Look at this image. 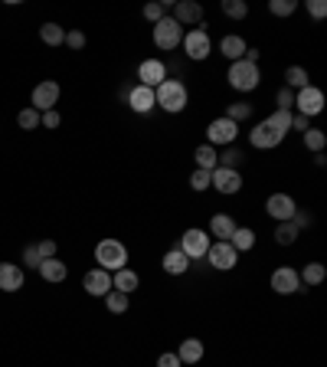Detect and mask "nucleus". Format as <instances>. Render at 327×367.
Here are the masks:
<instances>
[{
    "label": "nucleus",
    "mask_w": 327,
    "mask_h": 367,
    "mask_svg": "<svg viewBox=\"0 0 327 367\" xmlns=\"http://www.w3.org/2000/svg\"><path fill=\"white\" fill-rule=\"evenodd\" d=\"M190 187L197 190V194H203V190H210V171H200V167H197V171L190 174Z\"/></svg>",
    "instance_id": "a19ab883"
},
{
    "label": "nucleus",
    "mask_w": 327,
    "mask_h": 367,
    "mask_svg": "<svg viewBox=\"0 0 327 367\" xmlns=\"http://www.w3.org/2000/svg\"><path fill=\"white\" fill-rule=\"evenodd\" d=\"M39 39H43L46 46H63L66 30L59 23H43V26H39Z\"/></svg>",
    "instance_id": "473e14b6"
},
{
    "label": "nucleus",
    "mask_w": 327,
    "mask_h": 367,
    "mask_svg": "<svg viewBox=\"0 0 327 367\" xmlns=\"http://www.w3.org/2000/svg\"><path fill=\"white\" fill-rule=\"evenodd\" d=\"M141 285V276L135 272V269H118V272H112V289L115 292H125V295H131V292Z\"/></svg>",
    "instance_id": "4be33fe9"
},
{
    "label": "nucleus",
    "mask_w": 327,
    "mask_h": 367,
    "mask_svg": "<svg viewBox=\"0 0 327 367\" xmlns=\"http://www.w3.org/2000/svg\"><path fill=\"white\" fill-rule=\"evenodd\" d=\"M128 105H131V112L138 115H148L157 109V102H154V89H148V86H131V89L125 92Z\"/></svg>",
    "instance_id": "f3484780"
},
{
    "label": "nucleus",
    "mask_w": 327,
    "mask_h": 367,
    "mask_svg": "<svg viewBox=\"0 0 327 367\" xmlns=\"http://www.w3.org/2000/svg\"><path fill=\"white\" fill-rule=\"evenodd\" d=\"M193 158H197V167H200V171H213V167L219 164V154H216L213 144H200V148L193 151Z\"/></svg>",
    "instance_id": "c756f323"
},
{
    "label": "nucleus",
    "mask_w": 327,
    "mask_h": 367,
    "mask_svg": "<svg viewBox=\"0 0 327 367\" xmlns=\"http://www.w3.org/2000/svg\"><path fill=\"white\" fill-rule=\"evenodd\" d=\"M295 109L298 115L304 118H315V115L324 112V92L317 89V86H304V89L295 92Z\"/></svg>",
    "instance_id": "6e6552de"
},
{
    "label": "nucleus",
    "mask_w": 327,
    "mask_h": 367,
    "mask_svg": "<svg viewBox=\"0 0 327 367\" xmlns=\"http://www.w3.org/2000/svg\"><path fill=\"white\" fill-rule=\"evenodd\" d=\"M291 223H295L298 229H308L311 223H315V216H311V214H304V210H295V216H291Z\"/></svg>",
    "instance_id": "de8ad7c7"
},
{
    "label": "nucleus",
    "mask_w": 327,
    "mask_h": 367,
    "mask_svg": "<svg viewBox=\"0 0 327 367\" xmlns=\"http://www.w3.org/2000/svg\"><path fill=\"white\" fill-rule=\"evenodd\" d=\"M324 144H327V135L321 128H308V131H304V148H308V151L324 154Z\"/></svg>",
    "instance_id": "72a5a7b5"
},
{
    "label": "nucleus",
    "mask_w": 327,
    "mask_h": 367,
    "mask_svg": "<svg viewBox=\"0 0 327 367\" xmlns=\"http://www.w3.org/2000/svg\"><path fill=\"white\" fill-rule=\"evenodd\" d=\"M39 125H43V128H59V125H63V115L56 112V109H50V112H39Z\"/></svg>",
    "instance_id": "c03bdc74"
},
{
    "label": "nucleus",
    "mask_w": 327,
    "mask_h": 367,
    "mask_svg": "<svg viewBox=\"0 0 327 367\" xmlns=\"http://www.w3.org/2000/svg\"><path fill=\"white\" fill-rule=\"evenodd\" d=\"M229 246H232L236 253H249V250H255V229L236 227V233L229 236Z\"/></svg>",
    "instance_id": "a878e982"
},
{
    "label": "nucleus",
    "mask_w": 327,
    "mask_h": 367,
    "mask_svg": "<svg viewBox=\"0 0 327 367\" xmlns=\"http://www.w3.org/2000/svg\"><path fill=\"white\" fill-rule=\"evenodd\" d=\"M265 122L275 128V131H281V135H288V131H291V112H281V109H275V112L268 115Z\"/></svg>",
    "instance_id": "c9c22d12"
},
{
    "label": "nucleus",
    "mask_w": 327,
    "mask_h": 367,
    "mask_svg": "<svg viewBox=\"0 0 327 367\" xmlns=\"http://www.w3.org/2000/svg\"><path fill=\"white\" fill-rule=\"evenodd\" d=\"M37 250H39V259H52V256H56V243L43 240V243H37Z\"/></svg>",
    "instance_id": "8fccbe9b"
},
{
    "label": "nucleus",
    "mask_w": 327,
    "mask_h": 367,
    "mask_svg": "<svg viewBox=\"0 0 327 367\" xmlns=\"http://www.w3.org/2000/svg\"><path fill=\"white\" fill-rule=\"evenodd\" d=\"M223 13L229 20H246L249 17V3L246 0H223Z\"/></svg>",
    "instance_id": "f704fd0d"
},
{
    "label": "nucleus",
    "mask_w": 327,
    "mask_h": 367,
    "mask_svg": "<svg viewBox=\"0 0 327 367\" xmlns=\"http://www.w3.org/2000/svg\"><path fill=\"white\" fill-rule=\"evenodd\" d=\"M17 125L23 128V131H33V128H39V112H37V109H23V112L17 115Z\"/></svg>",
    "instance_id": "58836bf2"
},
{
    "label": "nucleus",
    "mask_w": 327,
    "mask_h": 367,
    "mask_svg": "<svg viewBox=\"0 0 327 367\" xmlns=\"http://www.w3.org/2000/svg\"><path fill=\"white\" fill-rule=\"evenodd\" d=\"M82 289L88 295H95V299H105L108 292H112V272H105V269H88L86 276H82Z\"/></svg>",
    "instance_id": "2eb2a0df"
},
{
    "label": "nucleus",
    "mask_w": 327,
    "mask_h": 367,
    "mask_svg": "<svg viewBox=\"0 0 327 367\" xmlns=\"http://www.w3.org/2000/svg\"><path fill=\"white\" fill-rule=\"evenodd\" d=\"M246 50H249V43L242 37H236V33H229V37H223L219 39V53L226 56L229 63H236V59H242L246 56Z\"/></svg>",
    "instance_id": "5701e85b"
},
{
    "label": "nucleus",
    "mask_w": 327,
    "mask_h": 367,
    "mask_svg": "<svg viewBox=\"0 0 327 367\" xmlns=\"http://www.w3.org/2000/svg\"><path fill=\"white\" fill-rule=\"evenodd\" d=\"M239 161H242V151H239V148H232V144H229L226 151L219 154V164H216V167H236V171H239Z\"/></svg>",
    "instance_id": "ea45409f"
},
{
    "label": "nucleus",
    "mask_w": 327,
    "mask_h": 367,
    "mask_svg": "<svg viewBox=\"0 0 327 367\" xmlns=\"http://www.w3.org/2000/svg\"><path fill=\"white\" fill-rule=\"evenodd\" d=\"M184 53H187L193 63H203L210 53H213V43H210V33L203 26H193V30H184Z\"/></svg>",
    "instance_id": "39448f33"
},
{
    "label": "nucleus",
    "mask_w": 327,
    "mask_h": 367,
    "mask_svg": "<svg viewBox=\"0 0 327 367\" xmlns=\"http://www.w3.org/2000/svg\"><path fill=\"white\" fill-rule=\"evenodd\" d=\"M308 13H311L315 20H324V17H327V3H324V0H308Z\"/></svg>",
    "instance_id": "49530a36"
},
{
    "label": "nucleus",
    "mask_w": 327,
    "mask_h": 367,
    "mask_svg": "<svg viewBox=\"0 0 327 367\" xmlns=\"http://www.w3.org/2000/svg\"><path fill=\"white\" fill-rule=\"evenodd\" d=\"M95 263H99V269H105V272L125 269L128 266V246L121 240H115V236L101 240L99 246H95Z\"/></svg>",
    "instance_id": "f03ea898"
},
{
    "label": "nucleus",
    "mask_w": 327,
    "mask_h": 367,
    "mask_svg": "<svg viewBox=\"0 0 327 367\" xmlns=\"http://www.w3.org/2000/svg\"><path fill=\"white\" fill-rule=\"evenodd\" d=\"M285 86H288V89H304V86H311V76H308V69H304V66H288V69H285Z\"/></svg>",
    "instance_id": "cd10ccee"
},
{
    "label": "nucleus",
    "mask_w": 327,
    "mask_h": 367,
    "mask_svg": "<svg viewBox=\"0 0 327 367\" xmlns=\"http://www.w3.org/2000/svg\"><path fill=\"white\" fill-rule=\"evenodd\" d=\"M23 266L17 263H0V289L3 292H20L23 289Z\"/></svg>",
    "instance_id": "6ab92c4d"
},
{
    "label": "nucleus",
    "mask_w": 327,
    "mask_h": 367,
    "mask_svg": "<svg viewBox=\"0 0 327 367\" xmlns=\"http://www.w3.org/2000/svg\"><path fill=\"white\" fill-rule=\"evenodd\" d=\"M268 10L275 13V17H291V13L298 10V0H268Z\"/></svg>",
    "instance_id": "4c0bfd02"
},
{
    "label": "nucleus",
    "mask_w": 327,
    "mask_h": 367,
    "mask_svg": "<svg viewBox=\"0 0 327 367\" xmlns=\"http://www.w3.org/2000/svg\"><path fill=\"white\" fill-rule=\"evenodd\" d=\"M151 37H154V46H157V50H177V46L184 43V26H180L174 17L167 13L161 23H154Z\"/></svg>",
    "instance_id": "20e7f679"
},
{
    "label": "nucleus",
    "mask_w": 327,
    "mask_h": 367,
    "mask_svg": "<svg viewBox=\"0 0 327 367\" xmlns=\"http://www.w3.org/2000/svg\"><path fill=\"white\" fill-rule=\"evenodd\" d=\"M210 187L219 190V194H239L242 190V174L236 167H213L210 171Z\"/></svg>",
    "instance_id": "1a4fd4ad"
},
{
    "label": "nucleus",
    "mask_w": 327,
    "mask_h": 367,
    "mask_svg": "<svg viewBox=\"0 0 327 367\" xmlns=\"http://www.w3.org/2000/svg\"><path fill=\"white\" fill-rule=\"evenodd\" d=\"M30 109H37V112H50V109H56V102H59V82H52V79H46V82H39L37 89H33V95H30Z\"/></svg>",
    "instance_id": "f8f14e48"
},
{
    "label": "nucleus",
    "mask_w": 327,
    "mask_h": 367,
    "mask_svg": "<svg viewBox=\"0 0 327 367\" xmlns=\"http://www.w3.org/2000/svg\"><path fill=\"white\" fill-rule=\"evenodd\" d=\"M226 79L236 92H255L259 82H262V73H259V66L249 63V59H236V63H229Z\"/></svg>",
    "instance_id": "7ed1b4c3"
},
{
    "label": "nucleus",
    "mask_w": 327,
    "mask_h": 367,
    "mask_svg": "<svg viewBox=\"0 0 327 367\" xmlns=\"http://www.w3.org/2000/svg\"><path fill=\"white\" fill-rule=\"evenodd\" d=\"M295 210H298V203H295V197H291V194H272V197L265 200V214L272 216L275 223L291 220V216H295Z\"/></svg>",
    "instance_id": "9b49d317"
},
{
    "label": "nucleus",
    "mask_w": 327,
    "mask_h": 367,
    "mask_svg": "<svg viewBox=\"0 0 327 367\" xmlns=\"http://www.w3.org/2000/svg\"><path fill=\"white\" fill-rule=\"evenodd\" d=\"M210 233H203V229H197V227H190V229H184V236H180V253L187 256L190 263L193 259H206V250H210Z\"/></svg>",
    "instance_id": "423d86ee"
},
{
    "label": "nucleus",
    "mask_w": 327,
    "mask_h": 367,
    "mask_svg": "<svg viewBox=\"0 0 327 367\" xmlns=\"http://www.w3.org/2000/svg\"><path fill=\"white\" fill-rule=\"evenodd\" d=\"M203 355H206V348H203L200 338H184V341H180V348H177L180 364H200Z\"/></svg>",
    "instance_id": "aec40b11"
},
{
    "label": "nucleus",
    "mask_w": 327,
    "mask_h": 367,
    "mask_svg": "<svg viewBox=\"0 0 327 367\" xmlns=\"http://www.w3.org/2000/svg\"><path fill=\"white\" fill-rule=\"evenodd\" d=\"M291 131H308V118L298 112H291Z\"/></svg>",
    "instance_id": "3c124183"
},
{
    "label": "nucleus",
    "mask_w": 327,
    "mask_h": 367,
    "mask_svg": "<svg viewBox=\"0 0 327 367\" xmlns=\"http://www.w3.org/2000/svg\"><path fill=\"white\" fill-rule=\"evenodd\" d=\"M249 141H252V148H259V151H272V148H278V144L285 141V135H281V131H275L268 122H259V125L252 128Z\"/></svg>",
    "instance_id": "4468645a"
},
{
    "label": "nucleus",
    "mask_w": 327,
    "mask_h": 367,
    "mask_svg": "<svg viewBox=\"0 0 327 367\" xmlns=\"http://www.w3.org/2000/svg\"><path fill=\"white\" fill-rule=\"evenodd\" d=\"M138 86H148V89H157L164 79H167V66L161 63V59H144V63L138 66Z\"/></svg>",
    "instance_id": "a211bd4d"
},
{
    "label": "nucleus",
    "mask_w": 327,
    "mask_h": 367,
    "mask_svg": "<svg viewBox=\"0 0 327 367\" xmlns=\"http://www.w3.org/2000/svg\"><path fill=\"white\" fill-rule=\"evenodd\" d=\"M236 227H239V223H236L229 214H213L210 216V236H216V240H229V236L236 233Z\"/></svg>",
    "instance_id": "b1692460"
},
{
    "label": "nucleus",
    "mask_w": 327,
    "mask_h": 367,
    "mask_svg": "<svg viewBox=\"0 0 327 367\" xmlns=\"http://www.w3.org/2000/svg\"><path fill=\"white\" fill-rule=\"evenodd\" d=\"M161 266H164V272H167V276H184V272L190 269V259L180 253V250H167V253H164V259H161Z\"/></svg>",
    "instance_id": "393cba45"
},
{
    "label": "nucleus",
    "mask_w": 327,
    "mask_h": 367,
    "mask_svg": "<svg viewBox=\"0 0 327 367\" xmlns=\"http://www.w3.org/2000/svg\"><path fill=\"white\" fill-rule=\"evenodd\" d=\"M157 367H184V364H180L177 351H164V355L157 357Z\"/></svg>",
    "instance_id": "09e8293b"
},
{
    "label": "nucleus",
    "mask_w": 327,
    "mask_h": 367,
    "mask_svg": "<svg viewBox=\"0 0 327 367\" xmlns=\"http://www.w3.org/2000/svg\"><path fill=\"white\" fill-rule=\"evenodd\" d=\"M236 135H239V125L236 122H229L226 115H219V118H213L210 122V128H206V141L210 144H236Z\"/></svg>",
    "instance_id": "9d476101"
},
{
    "label": "nucleus",
    "mask_w": 327,
    "mask_h": 367,
    "mask_svg": "<svg viewBox=\"0 0 327 367\" xmlns=\"http://www.w3.org/2000/svg\"><path fill=\"white\" fill-rule=\"evenodd\" d=\"M37 272L46 282H66V276H69V269H66V263L59 259V256H52V259H43L37 266Z\"/></svg>",
    "instance_id": "412c9836"
},
{
    "label": "nucleus",
    "mask_w": 327,
    "mask_h": 367,
    "mask_svg": "<svg viewBox=\"0 0 327 367\" xmlns=\"http://www.w3.org/2000/svg\"><path fill=\"white\" fill-rule=\"evenodd\" d=\"M249 115H252L249 102H232V105L226 109V118H229V122H236V125H239V122H246Z\"/></svg>",
    "instance_id": "e433bc0d"
},
{
    "label": "nucleus",
    "mask_w": 327,
    "mask_h": 367,
    "mask_svg": "<svg viewBox=\"0 0 327 367\" xmlns=\"http://www.w3.org/2000/svg\"><path fill=\"white\" fill-rule=\"evenodd\" d=\"M128 305H131V295H125V292H108L105 295V308L112 312V315H125L128 312Z\"/></svg>",
    "instance_id": "2f4dec72"
},
{
    "label": "nucleus",
    "mask_w": 327,
    "mask_h": 367,
    "mask_svg": "<svg viewBox=\"0 0 327 367\" xmlns=\"http://www.w3.org/2000/svg\"><path fill=\"white\" fill-rule=\"evenodd\" d=\"M298 279H301V285H308V289H311V285H321V282L327 279V269L321 266V263H308V266L298 272Z\"/></svg>",
    "instance_id": "c85d7f7f"
},
{
    "label": "nucleus",
    "mask_w": 327,
    "mask_h": 367,
    "mask_svg": "<svg viewBox=\"0 0 327 367\" xmlns=\"http://www.w3.org/2000/svg\"><path fill=\"white\" fill-rule=\"evenodd\" d=\"M301 236V229L295 227L291 220H285V223H275V243L278 246H291V243Z\"/></svg>",
    "instance_id": "7c9ffc66"
},
{
    "label": "nucleus",
    "mask_w": 327,
    "mask_h": 367,
    "mask_svg": "<svg viewBox=\"0 0 327 367\" xmlns=\"http://www.w3.org/2000/svg\"><path fill=\"white\" fill-rule=\"evenodd\" d=\"M43 259H39V250H37V243H30V246H23V263L20 266L23 269H37Z\"/></svg>",
    "instance_id": "37998d69"
},
{
    "label": "nucleus",
    "mask_w": 327,
    "mask_h": 367,
    "mask_svg": "<svg viewBox=\"0 0 327 367\" xmlns=\"http://www.w3.org/2000/svg\"><path fill=\"white\" fill-rule=\"evenodd\" d=\"M206 263L219 272H229V269H236L239 263V253L229 246V240H213L210 243V250H206Z\"/></svg>",
    "instance_id": "0eeeda50"
},
{
    "label": "nucleus",
    "mask_w": 327,
    "mask_h": 367,
    "mask_svg": "<svg viewBox=\"0 0 327 367\" xmlns=\"http://www.w3.org/2000/svg\"><path fill=\"white\" fill-rule=\"evenodd\" d=\"M275 102H278V109H281V112H291V109H295V89L281 86V89H278V95H275Z\"/></svg>",
    "instance_id": "79ce46f5"
},
{
    "label": "nucleus",
    "mask_w": 327,
    "mask_h": 367,
    "mask_svg": "<svg viewBox=\"0 0 327 367\" xmlns=\"http://www.w3.org/2000/svg\"><path fill=\"white\" fill-rule=\"evenodd\" d=\"M170 7H174V0H151V3H144V20H148V23H161L164 17H167V10H170Z\"/></svg>",
    "instance_id": "bb28decb"
},
{
    "label": "nucleus",
    "mask_w": 327,
    "mask_h": 367,
    "mask_svg": "<svg viewBox=\"0 0 327 367\" xmlns=\"http://www.w3.org/2000/svg\"><path fill=\"white\" fill-rule=\"evenodd\" d=\"M298 289H301L298 269L281 266V269H275V272H272V292H278V295H295Z\"/></svg>",
    "instance_id": "dca6fc26"
},
{
    "label": "nucleus",
    "mask_w": 327,
    "mask_h": 367,
    "mask_svg": "<svg viewBox=\"0 0 327 367\" xmlns=\"http://www.w3.org/2000/svg\"><path fill=\"white\" fill-rule=\"evenodd\" d=\"M63 43L69 46V50H82V46H86V33H82V30H69Z\"/></svg>",
    "instance_id": "a18cd8bd"
},
{
    "label": "nucleus",
    "mask_w": 327,
    "mask_h": 367,
    "mask_svg": "<svg viewBox=\"0 0 327 367\" xmlns=\"http://www.w3.org/2000/svg\"><path fill=\"white\" fill-rule=\"evenodd\" d=\"M174 17L180 26H203V3H197V0H177L174 3Z\"/></svg>",
    "instance_id": "ddd939ff"
},
{
    "label": "nucleus",
    "mask_w": 327,
    "mask_h": 367,
    "mask_svg": "<svg viewBox=\"0 0 327 367\" xmlns=\"http://www.w3.org/2000/svg\"><path fill=\"white\" fill-rule=\"evenodd\" d=\"M154 102H157V109H164V112L180 115L184 109H187L190 92H187V86H184L180 79H164L161 86L154 89Z\"/></svg>",
    "instance_id": "f257e3e1"
}]
</instances>
